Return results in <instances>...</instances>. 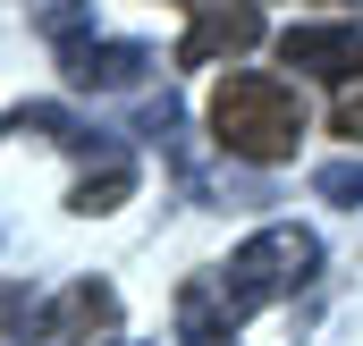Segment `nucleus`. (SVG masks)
Returning <instances> with one entry per match:
<instances>
[{"instance_id": "12", "label": "nucleus", "mask_w": 363, "mask_h": 346, "mask_svg": "<svg viewBox=\"0 0 363 346\" xmlns=\"http://www.w3.org/2000/svg\"><path fill=\"white\" fill-rule=\"evenodd\" d=\"M338 135H355V144H363V77L338 85Z\"/></svg>"}, {"instance_id": "7", "label": "nucleus", "mask_w": 363, "mask_h": 346, "mask_svg": "<svg viewBox=\"0 0 363 346\" xmlns=\"http://www.w3.org/2000/svg\"><path fill=\"white\" fill-rule=\"evenodd\" d=\"M178 346H237V321L220 313L211 279H186L178 287Z\"/></svg>"}, {"instance_id": "6", "label": "nucleus", "mask_w": 363, "mask_h": 346, "mask_svg": "<svg viewBox=\"0 0 363 346\" xmlns=\"http://www.w3.org/2000/svg\"><path fill=\"white\" fill-rule=\"evenodd\" d=\"M60 68H68L77 93H127V85H144L161 60L144 43H77V51H60Z\"/></svg>"}, {"instance_id": "4", "label": "nucleus", "mask_w": 363, "mask_h": 346, "mask_svg": "<svg viewBox=\"0 0 363 346\" xmlns=\"http://www.w3.org/2000/svg\"><path fill=\"white\" fill-rule=\"evenodd\" d=\"M279 60H287V68H304V77H330V85H347V77H363V17L287 26V34H279Z\"/></svg>"}, {"instance_id": "8", "label": "nucleus", "mask_w": 363, "mask_h": 346, "mask_svg": "<svg viewBox=\"0 0 363 346\" xmlns=\"http://www.w3.org/2000/svg\"><path fill=\"white\" fill-rule=\"evenodd\" d=\"M127 194H135V161H127V152H110L101 169H85V177H77L68 211H85V220H101V211H118Z\"/></svg>"}, {"instance_id": "1", "label": "nucleus", "mask_w": 363, "mask_h": 346, "mask_svg": "<svg viewBox=\"0 0 363 346\" xmlns=\"http://www.w3.org/2000/svg\"><path fill=\"white\" fill-rule=\"evenodd\" d=\"M211 144L228 161H254V169L287 161L304 144V101H296V85L287 77H262V68L220 77V93H211Z\"/></svg>"}, {"instance_id": "2", "label": "nucleus", "mask_w": 363, "mask_h": 346, "mask_svg": "<svg viewBox=\"0 0 363 346\" xmlns=\"http://www.w3.org/2000/svg\"><path fill=\"white\" fill-rule=\"evenodd\" d=\"M321 270V237L313 228H296V220H271V228H254L237 254L220 262V313L228 321H245V313H262V304H279V296H296L304 279Z\"/></svg>"}, {"instance_id": "10", "label": "nucleus", "mask_w": 363, "mask_h": 346, "mask_svg": "<svg viewBox=\"0 0 363 346\" xmlns=\"http://www.w3.org/2000/svg\"><path fill=\"white\" fill-rule=\"evenodd\" d=\"M34 321H43V296H26L17 279L0 287V346H34Z\"/></svg>"}, {"instance_id": "11", "label": "nucleus", "mask_w": 363, "mask_h": 346, "mask_svg": "<svg viewBox=\"0 0 363 346\" xmlns=\"http://www.w3.org/2000/svg\"><path fill=\"white\" fill-rule=\"evenodd\" d=\"M313 194H321V203L363 211V161H321V169H313Z\"/></svg>"}, {"instance_id": "3", "label": "nucleus", "mask_w": 363, "mask_h": 346, "mask_svg": "<svg viewBox=\"0 0 363 346\" xmlns=\"http://www.w3.org/2000/svg\"><path fill=\"white\" fill-rule=\"evenodd\" d=\"M110 330H118V287H110V279H68V287L43 304L34 346H101Z\"/></svg>"}, {"instance_id": "13", "label": "nucleus", "mask_w": 363, "mask_h": 346, "mask_svg": "<svg viewBox=\"0 0 363 346\" xmlns=\"http://www.w3.org/2000/svg\"><path fill=\"white\" fill-rule=\"evenodd\" d=\"M186 9H203V0H186Z\"/></svg>"}, {"instance_id": "9", "label": "nucleus", "mask_w": 363, "mask_h": 346, "mask_svg": "<svg viewBox=\"0 0 363 346\" xmlns=\"http://www.w3.org/2000/svg\"><path fill=\"white\" fill-rule=\"evenodd\" d=\"M34 26L60 51H77V43H93V0H34Z\"/></svg>"}, {"instance_id": "5", "label": "nucleus", "mask_w": 363, "mask_h": 346, "mask_svg": "<svg viewBox=\"0 0 363 346\" xmlns=\"http://www.w3.org/2000/svg\"><path fill=\"white\" fill-rule=\"evenodd\" d=\"M254 43H262V9H254V0H203L194 26H186V43H178V68L237 60V51H254Z\"/></svg>"}]
</instances>
